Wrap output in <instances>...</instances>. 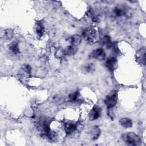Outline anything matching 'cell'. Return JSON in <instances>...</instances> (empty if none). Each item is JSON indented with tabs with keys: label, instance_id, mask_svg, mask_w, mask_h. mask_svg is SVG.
Segmentation results:
<instances>
[{
	"label": "cell",
	"instance_id": "obj_1",
	"mask_svg": "<svg viewBox=\"0 0 146 146\" xmlns=\"http://www.w3.org/2000/svg\"><path fill=\"white\" fill-rule=\"evenodd\" d=\"M82 36L88 43H94L98 38V33L97 30L92 27L86 29L82 33Z\"/></svg>",
	"mask_w": 146,
	"mask_h": 146
},
{
	"label": "cell",
	"instance_id": "obj_2",
	"mask_svg": "<svg viewBox=\"0 0 146 146\" xmlns=\"http://www.w3.org/2000/svg\"><path fill=\"white\" fill-rule=\"evenodd\" d=\"M122 139L128 145H139L140 144L141 140L139 136L134 132H130L124 134Z\"/></svg>",
	"mask_w": 146,
	"mask_h": 146
},
{
	"label": "cell",
	"instance_id": "obj_3",
	"mask_svg": "<svg viewBox=\"0 0 146 146\" xmlns=\"http://www.w3.org/2000/svg\"><path fill=\"white\" fill-rule=\"evenodd\" d=\"M36 128L41 136L47 137L51 132L50 126L46 120H40L36 123Z\"/></svg>",
	"mask_w": 146,
	"mask_h": 146
},
{
	"label": "cell",
	"instance_id": "obj_4",
	"mask_svg": "<svg viewBox=\"0 0 146 146\" xmlns=\"http://www.w3.org/2000/svg\"><path fill=\"white\" fill-rule=\"evenodd\" d=\"M117 96L115 91H112L106 98L104 103L108 108L110 109L114 107L117 103Z\"/></svg>",
	"mask_w": 146,
	"mask_h": 146
},
{
	"label": "cell",
	"instance_id": "obj_5",
	"mask_svg": "<svg viewBox=\"0 0 146 146\" xmlns=\"http://www.w3.org/2000/svg\"><path fill=\"white\" fill-rule=\"evenodd\" d=\"M90 57L99 60H104L106 58V52L103 48H98L94 50L90 55Z\"/></svg>",
	"mask_w": 146,
	"mask_h": 146
},
{
	"label": "cell",
	"instance_id": "obj_6",
	"mask_svg": "<svg viewBox=\"0 0 146 146\" xmlns=\"http://www.w3.org/2000/svg\"><path fill=\"white\" fill-rule=\"evenodd\" d=\"M128 10L125 7L121 5H118L116 6L113 10V14L116 17H121L123 15H128Z\"/></svg>",
	"mask_w": 146,
	"mask_h": 146
},
{
	"label": "cell",
	"instance_id": "obj_7",
	"mask_svg": "<svg viewBox=\"0 0 146 146\" xmlns=\"http://www.w3.org/2000/svg\"><path fill=\"white\" fill-rule=\"evenodd\" d=\"M63 128L67 134H71L76 131L77 129V125L72 121H68L64 124Z\"/></svg>",
	"mask_w": 146,
	"mask_h": 146
},
{
	"label": "cell",
	"instance_id": "obj_8",
	"mask_svg": "<svg viewBox=\"0 0 146 146\" xmlns=\"http://www.w3.org/2000/svg\"><path fill=\"white\" fill-rule=\"evenodd\" d=\"M100 129L99 127L94 125L91 127L89 130V134L91 139L92 140H95L98 139L100 135Z\"/></svg>",
	"mask_w": 146,
	"mask_h": 146
},
{
	"label": "cell",
	"instance_id": "obj_9",
	"mask_svg": "<svg viewBox=\"0 0 146 146\" xmlns=\"http://www.w3.org/2000/svg\"><path fill=\"white\" fill-rule=\"evenodd\" d=\"M117 60L115 57H111L108 58L106 62V67L111 71H113L117 67Z\"/></svg>",
	"mask_w": 146,
	"mask_h": 146
},
{
	"label": "cell",
	"instance_id": "obj_10",
	"mask_svg": "<svg viewBox=\"0 0 146 146\" xmlns=\"http://www.w3.org/2000/svg\"><path fill=\"white\" fill-rule=\"evenodd\" d=\"M136 61L143 65L145 64V50L144 48H141L139 50L136 55Z\"/></svg>",
	"mask_w": 146,
	"mask_h": 146
},
{
	"label": "cell",
	"instance_id": "obj_11",
	"mask_svg": "<svg viewBox=\"0 0 146 146\" xmlns=\"http://www.w3.org/2000/svg\"><path fill=\"white\" fill-rule=\"evenodd\" d=\"M101 115V109L99 107H94L89 113V118L91 120H95L98 119Z\"/></svg>",
	"mask_w": 146,
	"mask_h": 146
},
{
	"label": "cell",
	"instance_id": "obj_12",
	"mask_svg": "<svg viewBox=\"0 0 146 146\" xmlns=\"http://www.w3.org/2000/svg\"><path fill=\"white\" fill-rule=\"evenodd\" d=\"M120 124L125 128H131L133 125V122L132 120L128 117H123L121 118L119 120Z\"/></svg>",
	"mask_w": 146,
	"mask_h": 146
},
{
	"label": "cell",
	"instance_id": "obj_13",
	"mask_svg": "<svg viewBox=\"0 0 146 146\" xmlns=\"http://www.w3.org/2000/svg\"><path fill=\"white\" fill-rule=\"evenodd\" d=\"M35 30L36 35L39 37H42L44 33V26L43 25L42 23L40 22H37L35 24Z\"/></svg>",
	"mask_w": 146,
	"mask_h": 146
},
{
	"label": "cell",
	"instance_id": "obj_14",
	"mask_svg": "<svg viewBox=\"0 0 146 146\" xmlns=\"http://www.w3.org/2000/svg\"><path fill=\"white\" fill-rule=\"evenodd\" d=\"M82 40V37L78 34L74 35L71 36L69 39V42L70 43V44L77 46H78Z\"/></svg>",
	"mask_w": 146,
	"mask_h": 146
},
{
	"label": "cell",
	"instance_id": "obj_15",
	"mask_svg": "<svg viewBox=\"0 0 146 146\" xmlns=\"http://www.w3.org/2000/svg\"><path fill=\"white\" fill-rule=\"evenodd\" d=\"M9 50L14 54H18L19 53V48L18 44L17 42H13L9 45Z\"/></svg>",
	"mask_w": 146,
	"mask_h": 146
},
{
	"label": "cell",
	"instance_id": "obj_16",
	"mask_svg": "<svg viewBox=\"0 0 146 146\" xmlns=\"http://www.w3.org/2000/svg\"><path fill=\"white\" fill-rule=\"evenodd\" d=\"M64 51H65L66 55H69V56L74 55L77 51V47L75 46L70 44L65 49Z\"/></svg>",
	"mask_w": 146,
	"mask_h": 146
},
{
	"label": "cell",
	"instance_id": "obj_17",
	"mask_svg": "<svg viewBox=\"0 0 146 146\" xmlns=\"http://www.w3.org/2000/svg\"><path fill=\"white\" fill-rule=\"evenodd\" d=\"M64 97L61 95H55L52 99V101L54 104L56 106L60 105L64 102Z\"/></svg>",
	"mask_w": 146,
	"mask_h": 146
},
{
	"label": "cell",
	"instance_id": "obj_18",
	"mask_svg": "<svg viewBox=\"0 0 146 146\" xmlns=\"http://www.w3.org/2000/svg\"><path fill=\"white\" fill-rule=\"evenodd\" d=\"M101 42H102V44L106 46L107 47H110L112 46L111 38L108 35L104 36L101 39Z\"/></svg>",
	"mask_w": 146,
	"mask_h": 146
},
{
	"label": "cell",
	"instance_id": "obj_19",
	"mask_svg": "<svg viewBox=\"0 0 146 146\" xmlns=\"http://www.w3.org/2000/svg\"><path fill=\"white\" fill-rule=\"evenodd\" d=\"M94 70L93 63H87L82 67V71L85 73H90Z\"/></svg>",
	"mask_w": 146,
	"mask_h": 146
},
{
	"label": "cell",
	"instance_id": "obj_20",
	"mask_svg": "<svg viewBox=\"0 0 146 146\" xmlns=\"http://www.w3.org/2000/svg\"><path fill=\"white\" fill-rule=\"evenodd\" d=\"M79 97V93L78 91H76L70 94L68 96V100L70 102H75L77 101Z\"/></svg>",
	"mask_w": 146,
	"mask_h": 146
},
{
	"label": "cell",
	"instance_id": "obj_21",
	"mask_svg": "<svg viewBox=\"0 0 146 146\" xmlns=\"http://www.w3.org/2000/svg\"><path fill=\"white\" fill-rule=\"evenodd\" d=\"M55 55L56 56V58H59V59H62L63 58L64 55H66L65 54V51L64 50H63L62 48H58L55 52Z\"/></svg>",
	"mask_w": 146,
	"mask_h": 146
},
{
	"label": "cell",
	"instance_id": "obj_22",
	"mask_svg": "<svg viewBox=\"0 0 146 146\" xmlns=\"http://www.w3.org/2000/svg\"><path fill=\"white\" fill-rule=\"evenodd\" d=\"M5 36L8 38L10 39L11 38H12L13 35V31L12 29H7L5 30Z\"/></svg>",
	"mask_w": 146,
	"mask_h": 146
}]
</instances>
